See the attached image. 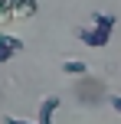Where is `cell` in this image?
<instances>
[{
	"mask_svg": "<svg viewBox=\"0 0 121 124\" xmlns=\"http://www.w3.org/2000/svg\"><path fill=\"white\" fill-rule=\"evenodd\" d=\"M59 98H46L43 105H39V124H52V111H56Z\"/></svg>",
	"mask_w": 121,
	"mask_h": 124,
	"instance_id": "obj_3",
	"label": "cell"
},
{
	"mask_svg": "<svg viewBox=\"0 0 121 124\" xmlns=\"http://www.w3.org/2000/svg\"><path fill=\"white\" fill-rule=\"evenodd\" d=\"M111 26H115V16H102V13H95V30H82L79 36H82L89 46H105V43H108Z\"/></svg>",
	"mask_w": 121,
	"mask_h": 124,
	"instance_id": "obj_1",
	"label": "cell"
},
{
	"mask_svg": "<svg viewBox=\"0 0 121 124\" xmlns=\"http://www.w3.org/2000/svg\"><path fill=\"white\" fill-rule=\"evenodd\" d=\"M20 49H23V43H20V39H13V36H0V62H7L13 52H20Z\"/></svg>",
	"mask_w": 121,
	"mask_h": 124,
	"instance_id": "obj_2",
	"label": "cell"
},
{
	"mask_svg": "<svg viewBox=\"0 0 121 124\" xmlns=\"http://www.w3.org/2000/svg\"><path fill=\"white\" fill-rule=\"evenodd\" d=\"M62 72H65V75H82V72H85V62H75V59H72V62L62 65Z\"/></svg>",
	"mask_w": 121,
	"mask_h": 124,
	"instance_id": "obj_4",
	"label": "cell"
},
{
	"mask_svg": "<svg viewBox=\"0 0 121 124\" xmlns=\"http://www.w3.org/2000/svg\"><path fill=\"white\" fill-rule=\"evenodd\" d=\"M3 124H30V121H16V118H3Z\"/></svg>",
	"mask_w": 121,
	"mask_h": 124,
	"instance_id": "obj_5",
	"label": "cell"
}]
</instances>
